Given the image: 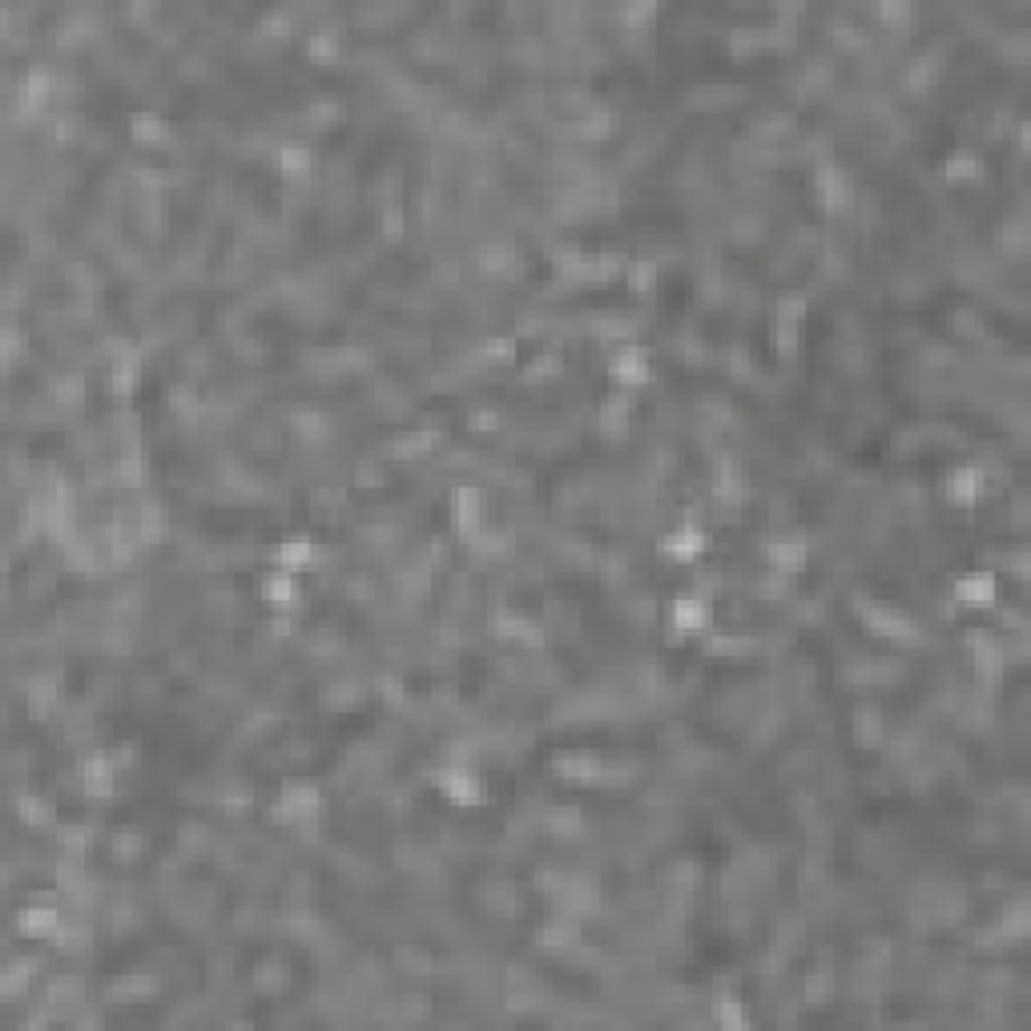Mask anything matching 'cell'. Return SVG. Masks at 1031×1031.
<instances>
[{
	"label": "cell",
	"instance_id": "obj_2",
	"mask_svg": "<svg viewBox=\"0 0 1031 1031\" xmlns=\"http://www.w3.org/2000/svg\"><path fill=\"white\" fill-rule=\"evenodd\" d=\"M669 613H673V629L677 633H701L709 625V605L697 601V597H677Z\"/></svg>",
	"mask_w": 1031,
	"mask_h": 1031
},
{
	"label": "cell",
	"instance_id": "obj_1",
	"mask_svg": "<svg viewBox=\"0 0 1031 1031\" xmlns=\"http://www.w3.org/2000/svg\"><path fill=\"white\" fill-rule=\"evenodd\" d=\"M955 597L967 605V609H991L999 601V580L991 572H971V576H959L955 580Z\"/></svg>",
	"mask_w": 1031,
	"mask_h": 1031
}]
</instances>
